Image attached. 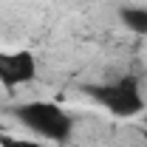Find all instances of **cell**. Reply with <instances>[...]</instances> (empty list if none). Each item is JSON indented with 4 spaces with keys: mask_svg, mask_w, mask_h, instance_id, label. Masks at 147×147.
Returning a JSON list of instances; mask_svg holds the SVG:
<instances>
[{
    "mask_svg": "<svg viewBox=\"0 0 147 147\" xmlns=\"http://www.w3.org/2000/svg\"><path fill=\"white\" fill-rule=\"evenodd\" d=\"M11 116L23 127H28L34 136L45 139V142H54V144H65L74 133V116L65 108H59L57 102L28 99V102L14 105Z\"/></svg>",
    "mask_w": 147,
    "mask_h": 147,
    "instance_id": "6da1fadb",
    "label": "cell"
},
{
    "mask_svg": "<svg viewBox=\"0 0 147 147\" xmlns=\"http://www.w3.org/2000/svg\"><path fill=\"white\" fill-rule=\"evenodd\" d=\"M82 91L116 119H133L144 110V96H142V85L136 74H125L102 85H85Z\"/></svg>",
    "mask_w": 147,
    "mask_h": 147,
    "instance_id": "7a4b0ae2",
    "label": "cell"
},
{
    "mask_svg": "<svg viewBox=\"0 0 147 147\" xmlns=\"http://www.w3.org/2000/svg\"><path fill=\"white\" fill-rule=\"evenodd\" d=\"M37 76V57L31 51H0V85L20 88Z\"/></svg>",
    "mask_w": 147,
    "mask_h": 147,
    "instance_id": "3957f363",
    "label": "cell"
},
{
    "mask_svg": "<svg viewBox=\"0 0 147 147\" xmlns=\"http://www.w3.org/2000/svg\"><path fill=\"white\" fill-rule=\"evenodd\" d=\"M122 26L139 37H147V9L144 6H119Z\"/></svg>",
    "mask_w": 147,
    "mask_h": 147,
    "instance_id": "277c9868",
    "label": "cell"
},
{
    "mask_svg": "<svg viewBox=\"0 0 147 147\" xmlns=\"http://www.w3.org/2000/svg\"><path fill=\"white\" fill-rule=\"evenodd\" d=\"M0 147H45V144L31 142V139H17V136H0Z\"/></svg>",
    "mask_w": 147,
    "mask_h": 147,
    "instance_id": "5b68a950",
    "label": "cell"
},
{
    "mask_svg": "<svg viewBox=\"0 0 147 147\" xmlns=\"http://www.w3.org/2000/svg\"><path fill=\"white\" fill-rule=\"evenodd\" d=\"M144 144H147V130H144Z\"/></svg>",
    "mask_w": 147,
    "mask_h": 147,
    "instance_id": "8992f818",
    "label": "cell"
}]
</instances>
